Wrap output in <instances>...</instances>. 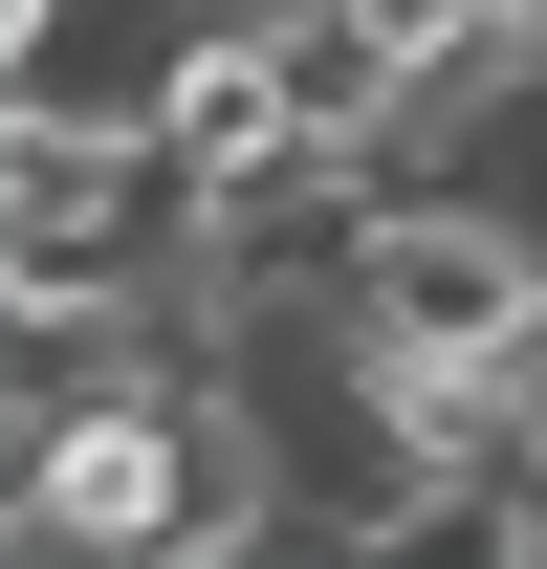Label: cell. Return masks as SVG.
I'll list each match as a JSON object with an SVG mask.
<instances>
[{
  "label": "cell",
  "mask_w": 547,
  "mask_h": 569,
  "mask_svg": "<svg viewBox=\"0 0 547 569\" xmlns=\"http://www.w3.org/2000/svg\"><path fill=\"white\" fill-rule=\"evenodd\" d=\"M350 263V372H526L547 351V241L504 198H372Z\"/></svg>",
  "instance_id": "obj_1"
},
{
  "label": "cell",
  "mask_w": 547,
  "mask_h": 569,
  "mask_svg": "<svg viewBox=\"0 0 547 569\" xmlns=\"http://www.w3.org/2000/svg\"><path fill=\"white\" fill-rule=\"evenodd\" d=\"M44 460H22V548H198L219 503V417H176V395H132V372H88L67 417H22Z\"/></svg>",
  "instance_id": "obj_3"
},
{
  "label": "cell",
  "mask_w": 547,
  "mask_h": 569,
  "mask_svg": "<svg viewBox=\"0 0 547 569\" xmlns=\"http://www.w3.org/2000/svg\"><path fill=\"white\" fill-rule=\"evenodd\" d=\"M176 198L153 110H44L22 88V153H0V284H22V351H88L132 307V219Z\"/></svg>",
  "instance_id": "obj_2"
},
{
  "label": "cell",
  "mask_w": 547,
  "mask_h": 569,
  "mask_svg": "<svg viewBox=\"0 0 547 569\" xmlns=\"http://www.w3.org/2000/svg\"><path fill=\"white\" fill-rule=\"evenodd\" d=\"M132 110H153V153H176V198H263V176H329V132H307V67H285V22H219V44H176Z\"/></svg>",
  "instance_id": "obj_4"
}]
</instances>
